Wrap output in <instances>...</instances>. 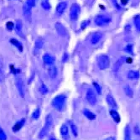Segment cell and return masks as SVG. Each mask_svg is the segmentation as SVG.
Wrapping results in <instances>:
<instances>
[{
	"label": "cell",
	"instance_id": "cell-1",
	"mask_svg": "<svg viewBox=\"0 0 140 140\" xmlns=\"http://www.w3.org/2000/svg\"><path fill=\"white\" fill-rule=\"evenodd\" d=\"M53 124V117L51 116V114H49V115L46 116L45 117V126L43 127V128L40 130V132L39 133V138L40 139L44 138L47 133H49V131L51 128V126Z\"/></svg>",
	"mask_w": 140,
	"mask_h": 140
},
{
	"label": "cell",
	"instance_id": "cell-2",
	"mask_svg": "<svg viewBox=\"0 0 140 140\" xmlns=\"http://www.w3.org/2000/svg\"><path fill=\"white\" fill-rule=\"evenodd\" d=\"M66 97L64 95H58L52 100V106L58 111H62L65 107Z\"/></svg>",
	"mask_w": 140,
	"mask_h": 140
},
{
	"label": "cell",
	"instance_id": "cell-3",
	"mask_svg": "<svg viewBox=\"0 0 140 140\" xmlns=\"http://www.w3.org/2000/svg\"><path fill=\"white\" fill-rule=\"evenodd\" d=\"M97 64L101 70H106L110 66V59L107 55H101L97 58Z\"/></svg>",
	"mask_w": 140,
	"mask_h": 140
},
{
	"label": "cell",
	"instance_id": "cell-4",
	"mask_svg": "<svg viewBox=\"0 0 140 140\" xmlns=\"http://www.w3.org/2000/svg\"><path fill=\"white\" fill-rule=\"evenodd\" d=\"M80 13V7L78 3H73L70 9V18L72 21L77 20Z\"/></svg>",
	"mask_w": 140,
	"mask_h": 140
},
{
	"label": "cell",
	"instance_id": "cell-5",
	"mask_svg": "<svg viewBox=\"0 0 140 140\" xmlns=\"http://www.w3.org/2000/svg\"><path fill=\"white\" fill-rule=\"evenodd\" d=\"M15 83H16V87L18 89L19 94L21 97H24L25 96V87H24V83L23 79L19 77V76H16L15 78Z\"/></svg>",
	"mask_w": 140,
	"mask_h": 140
},
{
	"label": "cell",
	"instance_id": "cell-6",
	"mask_svg": "<svg viewBox=\"0 0 140 140\" xmlns=\"http://www.w3.org/2000/svg\"><path fill=\"white\" fill-rule=\"evenodd\" d=\"M110 22H111V18L105 15H98L95 19V23L98 26H105V25L108 24Z\"/></svg>",
	"mask_w": 140,
	"mask_h": 140
},
{
	"label": "cell",
	"instance_id": "cell-7",
	"mask_svg": "<svg viewBox=\"0 0 140 140\" xmlns=\"http://www.w3.org/2000/svg\"><path fill=\"white\" fill-rule=\"evenodd\" d=\"M32 7L30 5H29L28 3H25L23 6V14L25 19L27 21H29L30 22L31 19H32Z\"/></svg>",
	"mask_w": 140,
	"mask_h": 140
},
{
	"label": "cell",
	"instance_id": "cell-8",
	"mask_svg": "<svg viewBox=\"0 0 140 140\" xmlns=\"http://www.w3.org/2000/svg\"><path fill=\"white\" fill-rule=\"evenodd\" d=\"M87 99L88 101V103L91 105H96L97 103V99L94 91L92 89H88V91H87Z\"/></svg>",
	"mask_w": 140,
	"mask_h": 140
},
{
	"label": "cell",
	"instance_id": "cell-9",
	"mask_svg": "<svg viewBox=\"0 0 140 140\" xmlns=\"http://www.w3.org/2000/svg\"><path fill=\"white\" fill-rule=\"evenodd\" d=\"M55 28H56V31L58 33V35L61 36V37H66L67 35V31H66V27L63 25L60 22H57L55 24Z\"/></svg>",
	"mask_w": 140,
	"mask_h": 140
},
{
	"label": "cell",
	"instance_id": "cell-10",
	"mask_svg": "<svg viewBox=\"0 0 140 140\" xmlns=\"http://www.w3.org/2000/svg\"><path fill=\"white\" fill-rule=\"evenodd\" d=\"M55 61H56V59L53 56L50 54H45L44 56H43V61L45 62V64L46 65H49V66H51L54 64Z\"/></svg>",
	"mask_w": 140,
	"mask_h": 140
},
{
	"label": "cell",
	"instance_id": "cell-11",
	"mask_svg": "<svg viewBox=\"0 0 140 140\" xmlns=\"http://www.w3.org/2000/svg\"><path fill=\"white\" fill-rule=\"evenodd\" d=\"M61 133L62 135L63 138L65 140H70V136H69V131H68V127L66 124H63L61 128Z\"/></svg>",
	"mask_w": 140,
	"mask_h": 140
},
{
	"label": "cell",
	"instance_id": "cell-12",
	"mask_svg": "<svg viewBox=\"0 0 140 140\" xmlns=\"http://www.w3.org/2000/svg\"><path fill=\"white\" fill-rule=\"evenodd\" d=\"M67 8V2H61L56 7V13L58 15H61Z\"/></svg>",
	"mask_w": 140,
	"mask_h": 140
},
{
	"label": "cell",
	"instance_id": "cell-13",
	"mask_svg": "<svg viewBox=\"0 0 140 140\" xmlns=\"http://www.w3.org/2000/svg\"><path fill=\"white\" fill-rule=\"evenodd\" d=\"M24 123H25V119H24V118L20 119L19 121L17 122L14 126H13V128H12L13 131L15 132V133L19 132V131L23 128V126L24 125Z\"/></svg>",
	"mask_w": 140,
	"mask_h": 140
},
{
	"label": "cell",
	"instance_id": "cell-14",
	"mask_svg": "<svg viewBox=\"0 0 140 140\" xmlns=\"http://www.w3.org/2000/svg\"><path fill=\"white\" fill-rule=\"evenodd\" d=\"M22 28H23V24L22 22H21V20L18 19L16 21V24H15V29H16V33L18 34L19 36H21L22 38H24V35L22 32Z\"/></svg>",
	"mask_w": 140,
	"mask_h": 140
},
{
	"label": "cell",
	"instance_id": "cell-15",
	"mask_svg": "<svg viewBox=\"0 0 140 140\" xmlns=\"http://www.w3.org/2000/svg\"><path fill=\"white\" fill-rule=\"evenodd\" d=\"M124 61H125V57L124 56H122L120 59H118L117 61L113 66V71L114 72H117L118 71H119L120 67L122 66V64L124 63Z\"/></svg>",
	"mask_w": 140,
	"mask_h": 140
},
{
	"label": "cell",
	"instance_id": "cell-16",
	"mask_svg": "<svg viewBox=\"0 0 140 140\" xmlns=\"http://www.w3.org/2000/svg\"><path fill=\"white\" fill-rule=\"evenodd\" d=\"M101 36H103V35H101V34L99 33V32L94 33L92 35V37L91 39V43L92 45H96L100 41V40L101 39Z\"/></svg>",
	"mask_w": 140,
	"mask_h": 140
},
{
	"label": "cell",
	"instance_id": "cell-17",
	"mask_svg": "<svg viewBox=\"0 0 140 140\" xmlns=\"http://www.w3.org/2000/svg\"><path fill=\"white\" fill-rule=\"evenodd\" d=\"M48 74H49V76L51 79H55L56 78L57 76V74H58V71H57V68L56 66H51L50 67L49 70H48Z\"/></svg>",
	"mask_w": 140,
	"mask_h": 140
},
{
	"label": "cell",
	"instance_id": "cell-18",
	"mask_svg": "<svg viewBox=\"0 0 140 140\" xmlns=\"http://www.w3.org/2000/svg\"><path fill=\"white\" fill-rule=\"evenodd\" d=\"M106 100H107V103L109 104L110 107H114V108H116V107H117L116 101H115V99H114V97H113L112 95H107V98H106Z\"/></svg>",
	"mask_w": 140,
	"mask_h": 140
},
{
	"label": "cell",
	"instance_id": "cell-19",
	"mask_svg": "<svg viewBox=\"0 0 140 140\" xmlns=\"http://www.w3.org/2000/svg\"><path fill=\"white\" fill-rule=\"evenodd\" d=\"M139 72L137 71H130L128 74V77L130 80H138L139 78Z\"/></svg>",
	"mask_w": 140,
	"mask_h": 140
},
{
	"label": "cell",
	"instance_id": "cell-20",
	"mask_svg": "<svg viewBox=\"0 0 140 140\" xmlns=\"http://www.w3.org/2000/svg\"><path fill=\"white\" fill-rule=\"evenodd\" d=\"M10 43L13 45H14L15 47H17V49H18L20 52L23 51V45H22V44H21L19 40H17L16 39H11L10 40Z\"/></svg>",
	"mask_w": 140,
	"mask_h": 140
},
{
	"label": "cell",
	"instance_id": "cell-21",
	"mask_svg": "<svg viewBox=\"0 0 140 140\" xmlns=\"http://www.w3.org/2000/svg\"><path fill=\"white\" fill-rule=\"evenodd\" d=\"M110 114H111V116L112 117L113 120L115 121L116 122H120L121 121V117H120V115L118 114V112L117 111H115V110H111L110 111Z\"/></svg>",
	"mask_w": 140,
	"mask_h": 140
},
{
	"label": "cell",
	"instance_id": "cell-22",
	"mask_svg": "<svg viewBox=\"0 0 140 140\" xmlns=\"http://www.w3.org/2000/svg\"><path fill=\"white\" fill-rule=\"evenodd\" d=\"M83 114L88 118V119H90V120H94L96 118L95 114L93 112H91V111H89V110H87V109L83 110Z\"/></svg>",
	"mask_w": 140,
	"mask_h": 140
},
{
	"label": "cell",
	"instance_id": "cell-23",
	"mask_svg": "<svg viewBox=\"0 0 140 140\" xmlns=\"http://www.w3.org/2000/svg\"><path fill=\"white\" fill-rule=\"evenodd\" d=\"M5 78L4 76V68H3V61L0 59V82H3Z\"/></svg>",
	"mask_w": 140,
	"mask_h": 140
},
{
	"label": "cell",
	"instance_id": "cell-24",
	"mask_svg": "<svg viewBox=\"0 0 140 140\" xmlns=\"http://www.w3.org/2000/svg\"><path fill=\"white\" fill-rule=\"evenodd\" d=\"M44 45V40L42 39H38L35 42V51H38V50H40L42 47H43Z\"/></svg>",
	"mask_w": 140,
	"mask_h": 140
},
{
	"label": "cell",
	"instance_id": "cell-25",
	"mask_svg": "<svg viewBox=\"0 0 140 140\" xmlns=\"http://www.w3.org/2000/svg\"><path fill=\"white\" fill-rule=\"evenodd\" d=\"M124 91H125V94L128 96V97H133V90H132V88H131L129 86H126L125 87H124Z\"/></svg>",
	"mask_w": 140,
	"mask_h": 140
},
{
	"label": "cell",
	"instance_id": "cell-26",
	"mask_svg": "<svg viewBox=\"0 0 140 140\" xmlns=\"http://www.w3.org/2000/svg\"><path fill=\"white\" fill-rule=\"evenodd\" d=\"M71 131H72V133L75 137H77L78 136V129H77V127L76 126L75 123L73 122H71Z\"/></svg>",
	"mask_w": 140,
	"mask_h": 140
},
{
	"label": "cell",
	"instance_id": "cell-27",
	"mask_svg": "<svg viewBox=\"0 0 140 140\" xmlns=\"http://www.w3.org/2000/svg\"><path fill=\"white\" fill-rule=\"evenodd\" d=\"M40 108H36L35 111H34V112L32 113V118L33 119H35V120H36V119H38V118L40 117Z\"/></svg>",
	"mask_w": 140,
	"mask_h": 140
},
{
	"label": "cell",
	"instance_id": "cell-28",
	"mask_svg": "<svg viewBox=\"0 0 140 140\" xmlns=\"http://www.w3.org/2000/svg\"><path fill=\"white\" fill-rule=\"evenodd\" d=\"M134 24H135V26H136V29H138V31L140 32V15L135 16Z\"/></svg>",
	"mask_w": 140,
	"mask_h": 140
},
{
	"label": "cell",
	"instance_id": "cell-29",
	"mask_svg": "<svg viewBox=\"0 0 140 140\" xmlns=\"http://www.w3.org/2000/svg\"><path fill=\"white\" fill-rule=\"evenodd\" d=\"M40 92H41L43 95L47 94L48 91H49L47 87H46L45 84H42V85H41V87H40Z\"/></svg>",
	"mask_w": 140,
	"mask_h": 140
},
{
	"label": "cell",
	"instance_id": "cell-30",
	"mask_svg": "<svg viewBox=\"0 0 140 140\" xmlns=\"http://www.w3.org/2000/svg\"><path fill=\"white\" fill-rule=\"evenodd\" d=\"M130 128L129 126L126 127V130H125V140H130Z\"/></svg>",
	"mask_w": 140,
	"mask_h": 140
},
{
	"label": "cell",
	"instance_id": "cell-31",
	"mask_svg": "<svg viewBox=\"0 0 140 140\" xmlns=\"http://www.w3.org/2000/svg\"><path fill=\"white\" fill-rule=\"evenodd\" d=\"M41 6L45 10H49L50 8V4L47 1H43V2H42L41 3Z\"/></svg>",
	"mask_w": 140,
	"mask_h": 140
},
{
	"label": "cell",
	"instance_id": "cell-32",
	"mask_svg": "<svg viewBox=\"0 0 140 140\" xmlns=\"http://www.w3.org/2000/svg\"><path fill=\"white\" fill-rule=\"evenodd\" d=\"M93 86H94L95 89H96V92L98 93V94H101V86L98 84V83H96V82H93Z\"/></svg>",
	"mask_w": 140,
	"mask_h": 140
},
{
	"label": "cell",
	"instance_id": "cell-33",
	"mask_svg": "<svg viewBox=\"0 0 140 140\" xmlns=\"http://www.w3.org/2000/svg\"><path fill=\"white\" fill-rule=\"evenodd\" d=\"M0 140H7V135L2 128H0Z\"/></svg>",
	"mask_w": 140,
	"mask_h": 140
},
{
	"label": "cell",
	"instance_id": "cell-34",
	"mask_svg": "<svg viewBox=\"0 0 140 140\" xmlns=\"http://www.w3.org/2000/svg\"><path fill=\"white\" fill-rule=\"evenodd\" d=\"M89 24H90V20H85V21H83L82 24H80V29H85L89 25Z\"/></svg>",
	"mask_w": 140,
	"mask_h": 140
},
{
	"label": "cell",
	"instance_id": "cell-35",
	"mask_svg": "<svg viewBox=\"0 0 140 140\" xmlns=\"http://www.w3.org/2000/svg\"><path fill=\"white\" fill-rule=\"evenodd\" d=\"M125 50L129 54H133V45H128L126 46Z\"/></svg>",
	"mask_w": 140,
	"mask_h": 140
},
{
	"label": "cell",
	"instance_id": "cell-36",
	"mask_svg": "<svg viewBox=\"0 0 140 140\" xmlns=\"http://www.w3.org/2000/svg\"><path fill=\"white\" fill-rule=\"evenodd\" d=\"M14 24L13 22H8L6 24V27L8 30H12V29H14Z\"/></svg>",
	"mask_w": 140,
	"mask_h": 140
},
{
	"label": "cell",
	"instance_id": "cell-37",
	"mask_svg": "<svg viewBox=\"0 0 140 140\" xmlns=\"http://www.w3.org/2000/svg\"><path fill=\"white\" fill-rule=\"evenodd\" d=\"M25 3H28L29 5H30L32 8L35 7V0H26V2Z\"/></svg>",
	"mask_w": 140,
	"mask_h": 140
},
{
	"label": "cell",
	"instance_id": "cell-38",
	"mask_svg": "<svg viewBox=\"0 0 140 140\" xmlns=\"http://www.w3.org/2000/svg\"><path fill=\"white\" fill-rule=\"evenodd\" d=\"M112 2H113V4L117 7V8H120V6L118 5V3L117 2V0H112Z\"/></svg>",
	"mask_w": 140,
	"mask_h": 140
},
{
	"label": "cell",
	"instance_id": "cell-39",
	"mask_svg": "<svg viewBox=\"0 0 140 140\" xmlns=\"http://www.w3.org/2000/svg\"><path fill=\"white\" fill-rule=\"evenodd\" d=\"M128 0H121V3L122 5H125V4L128 3Z\"/></svg>",
	"mask_w": 140,
	"mask_h": 140
},
{
	"label": "cell",
	"instance_id": "cell-40",
	"mask_svg": "<svg viewBox=\"0 0 140 140\" xmlns=\"http://www.w3.org/2000/svg\"><path fill=\"white\" fill-rule=\"evenodd\" d=\"M66 59H68V55H67V54H65L64 55V58H63V61H66Z\"/></svg>",
	"mask_w": 140,
	"mask_h": 140
},
{
	"label": "cell",
	"instance_id": "cell-41",
	"mask_svg": "<svg viewBox=\"0 0 140 140\" xmlns=\"http://www.w3.org/2000/svg\"><path fill=\"white\" fill-rule=\"evenodd\" d=\"M105 140H116V139H115V138H114V137H109L107 138H106Z\"/></svg>",
	"mask_w": 140,
	"mask_h": 140
},
{
	"label": "cell",
	"instance_id": "cell-42",
	"mask_svg": "<svg viewBox=\"0 0 140 140\" xmlns=\"http://www.w3.org/2000/svg\"><path fill=\"white\" fill-rule=\"evenodd\" d=\"M127 61H128V62H131V61H132V60H131V59H128V60H127Z\"/></svg>",
	"mask_w": 140,
	"mask_h": 140
},
{
	"label": "cell",
	"instance_id": "cell-43",
	"mask_svg": "<svg viewBox=\"0 0 140 140\" xmlns=\"http://www.w3.org/2000/svg\"><path fill=\"white\" fill-rule=\"evenodd\" d=\"M50 140H56V139H55V138H50Z\"/></svg>",
	"mask_w": 140,
	"mask_h": 140
}]
</instances>
